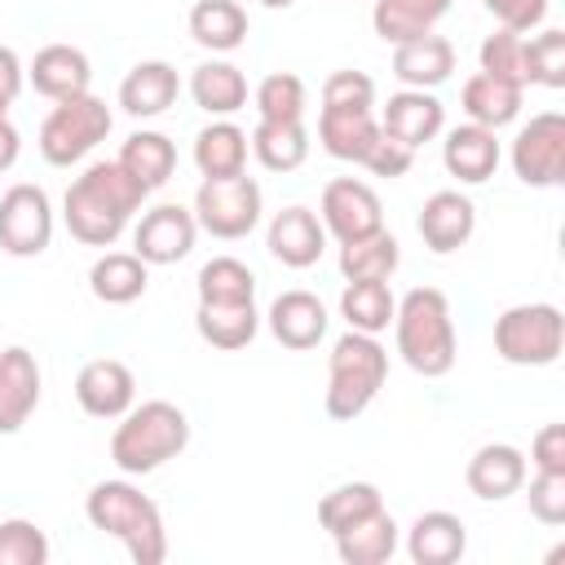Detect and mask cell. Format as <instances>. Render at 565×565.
Segmentation results:
<instances>
[{"label": "cell", "instance_id": "40", "mask_svg": "<svg viewBox=\"0 0 565 565\" xmlns=\"http://www.w3.org/2000/svg\"><path fill=\"white\" fill-rule=\"evenodd\" d=\"M256 274L234 256H212L199 269V300H252Z\"/></svg>", "mask_w": 565, "mask_h": 565}, {"label": "cell", "instance_id": "37", "mask_svg": "<svg viewBox=\"0 0 565 565\" xmlns=\"http://www.w3.org/2000/svg\"><path fill=\"white\" fill-rule=\"evenodd\" d=\"M397 260H402V252H397V238L388 230H375L366 238L340 243V274L349 282H358V278H384L388 282L393 269H397Z\"/></svg>", "mask_w": 565, "mask_h": 565}, {"label": "cell", "instance_id": "28", "mask_svg": "<svg viewBox=\"0 0 565 565\" xmlns=\"http://www.w3.org/2000/svg\"><path fill=\"white\" fill-rule=\"evenodd\" d=\"M146 282H150V269L137 252H106L88 269V287L102 305H132L146 296Z\"/></svg>", "mask_w": 565, "mask_h": 565}, {"label": "cell", "instance_id": "52", "mask_svg": "<svg viewBox=\"0 0 565 565\" xmlns=\"http://www.w3.org/2000/svg\"><path fill=\"white\" fill-rule=\"evenodd\" d=\"M9 102H13V97H4V93H0V119H9Z\"/></svg>", "mask_w": 565, "mask_h": 565}, {"label": "cell", "instance_id": "21", "mask_svg": "<svg viewBox=\"0 0 565 565\" xmlns=\"http://www.w3.org/2000/svg\"><path fill=\"white\" fill-rule=\"evenodd\" d=\"M31 84L35 93H44L49 102H66V97H79L88 93V79H93V66L88 57L75 49V44H44L35 57H31Z\"/></svg>", "mask_w": 565, "mask_h": 565}, {"label": "cell", "instance_id": "47", "mask_svg": "<svg viewBox=\"0 0 565 565\" xmlns=\"http://www.w3.org/2000/svg\"><path fill=\"white\" fill-rule=\"evenodd\" d=\"M411 163H415V150L380 132V141L371 146V154H366V163H362V168H371L375 177H388V181H393V177H406V172H411Z\"/></svg>", "mask_w": 565, "mask_h": 565}, {"label": "cell", "instance_id": "11", "mask_svg": "<svg viewBox=\"0 0 565 565\" xmlns=\"http://www.w3.org/2000/svg\"><path fill=\"white\" fill-rule=\"evenodd\" d=\"M194 234H199V221L190 207H177V203H159L150 207L137 230H132V252L146 260V265H177L194 252Z\"/></svg>", "mask_w": 565, "mask_h": 565}, {"label": "cell", "instance_id": "42", "mask_svg": "<svg viewBox=\"0 0 565 565\" xmlns=\"http://www.w3.org/2000/svg\"><path fill=\"white\" fill-rule=\"evenodd\" d=\"M256 110L260 119H300L305 115V79L291 71H274L256 84Z\"/></svg>", "mask_w": 565, "mask_h": 565}, {"label": "cell", "instance_id": "16", "mask_svg": "<svg viewBox=\"0 0 565 565\" xmlns=\"http://www.w3.org/2000/svg\"><path fill=\"white\" fill-rule=\"evenodd\" d=\"M441 128H446V110H441V102L428 88H402V93H393L388 106H384V119H380V132L393 137V141H402V146H411V150H419L424 141H433Z\"/></svg>", "mask_w": 565, "mask_h": 565}, {"label": "cell", "instance_id": "25", "mask_svg": "<svg viewBox=\"0 0 565 565\" xmlns=\"http://www.w3.org/2000/svg\"><path fill=\"white\" fill-rule=\"evenodd\" d=\"M177 93H181V79L168 62H137L119 84V106L132 119H154L177 102Z\"/></svg>", "mask_w": 565, "mask_h": 565}, {"label": "cell", "instance_id": "51", "mask_svg": "<svg viewBox=\"0 0 565 565\" xmlns=\"http://www.w3.org/2000/svg\"><path fill=\"white\" fill-rule=\"evenodd\" d=\"M260 4H265V9H291L296 0H260Z\"/></svg>", "mask_w": 565, "mask_h": 565}, {"label": "cell", "instance_id": "18", "mask_svg": "<svg viewBox=\"0 0 565 565\" xmlns=\"http://www.w3.org/2000/svg\"><path fill=\"white\" fill-rule=\"evenodd\" d=\"M441 163L455 181L463 185H481L494 177L499 168V141H494V128H481V124H459L446 132L441 141Z\"/></svg>", "mask_w": 565, "mask_h": 565}, {"label": "cell", "instance_id": "38", "mask_svg": "<svg viewBox=\"0 0 565 565\" xmlns=\"http://www.w3.org/2000/svg\"><path fill=\"white\" fill-rule=\"evenodd\" d=\"M380 508H384V499H380V490H375L371 481H344V486H335L331 494H322L318 521H322V530L335 539L340 530L358 525L362 516H371V512H380Z\"/></svg>", "mask_w": 565, "mask_h": 565}, {"label": "cell", "instance_id": "27", "mask_svg": "<svg viewBox=\"0 0 565 565\" xmlns=\"http://www.w3.org/2000/svg\"><path fill=\"white\" fill-rule=\"evenodd\" d=\"M450 13V0H375L371 26L384 44H406L415 35H428Z\"/></svg>", "mask_w": 565, "mask_h": 565}, {"label": "cell", "instance_id": "17", "mask_svg": "<svg viewBox=\"0 0 565 565\" xmlns=\"http://www.w3.org/2000/svg\"><path fill=\"white\" fill-rule=\"evenodd\" d=\"M265 247H269V256L282 260L287 269H309V265H318V256H322V247H327V230H322V221H318L309 207H282V212L269 221Z\"/></svg>", "mask_w": 565, "mask_h": 565}, {"label": "cell", "instance_id": "33", "mask_svg": "<svg viewBox=\"0 0 565 565\" xmlns=\"http://www.w3.org/2000/svg\"><path fill=\"white\" fill-rule=\"evenodd\" d=\"M252 154L269 172H291L309 154V132H305L300 119H260L252 128Z\"/></svg>", "mask_w": 565, "mask_h": 565}, {"label": "cell", "instance_id": "1", "mask_svg": "<svg viewBox=\"0 0 565 565\" xmlns=\"http://www.w3.org/2000/svg\"><path fill=\"white\" fill-rule=\"evenodd\" d=\"M150 190L119 163V159H106V163H88L84 177H75L66 185V199H62V221L66 230L88 243V247H110L128 216L141 207Z\"/></svg>", "mask_w": 565, "mask_h": 565}, {"label": "cell", "instance_id": "43", "mask_svg": "<svg viewBox=\"0 0 565 565\" xmlns=\"http://www.w3.org/2000/svg\"><path fill=\"white\" fill-rule=\"evenodd\" d=\"M49 561V539L35 521H0V565H44Z\"/></svg>", "mask_w": 565, "mask_h": 565}, {"label": "cell", "instance_id": "48", "mask_svg": "<svg viewBox=\"0 0 565 565\" xmlns=\"http://www.w3.org/2000/svg\"><path fill=\"white\" fill-rule=\"evenodd\" d=\"M530 459L539 472H565V424H543L530 441Z\"/></svg>", "mask_w": 565, "mask_h": 565}, {"label": "cell", "instance_id": "44", "mask_svg": "<svg viewBox=\"0 0 565 565\" xmlns=\"http://www.w3.org/2000/svg\"><path fill=\"white\" fill-rule=\"evenodd\" d=\"M327 110H371L375 106V79L362 71H331L322 84Z\"/></svg>", "mask_w": 565, "mask_h": 565}, {"label": "cell", "instance_id": "22", "mask_svg": "<svg viewBox=\"0 0 565 565\" xmlns=\"http://www.w3.org/2000/svg\"><path fill=\"white\" fill-rule=\"evenodd\" d=\"M269 331L282 349H313L327 335V309L313 291H282L269 305Z\"/></svg>", "mask_w": 565, "mask_h": 565}, {"label": "cell", "instance_id": "14", "mask_svg": "<svg viewBox=\"0 0 565 565\" xmlns=\"http://www.w3.org/2000/svg\"><path fill=\"white\" fill-rule=\"evenodd\" d=\"M415 230H419L428 252H437V256L459 252L472 238V230H477V207L459 190H437V194L424 199V207L415 216Z\"/></svg>", "mask_w": 565, "mask_h": 565}, {"label": "cell", "instance_id": "32", "mask_svg": "<svg viewBox=\"0 0 565 565\" xmlns=\"http://www.w3.org/2000/svg\"><path fill=\"white\" fill-rule=\"evenodd\" d=\"M190 97L207 115H234L247 106V79L230 62H203L190 75Z\"/></svg>", "mask_w": 565, "mask_h": 565}, {"label": "cell", "instance_id": "50", "mask_svg": "<svg viewBox=\"0 0 565 565\" xmlns=\"http://www.w3.org/2000/svg\"><path fill=\"white\" fill-rule=\"evenodd\" d=\"M18 150H22V137H18V128L9 124V119H0V172L18 159Z\"/></svg>", "mask_w": 565, "mask_h": 565}, {"label": "cell", "instance_id": "45", "mask_svg": "<svg viewBox=\"0 0 565 565\" xmlns=\"http://www.w3.org/2000/svg\"><path fill=\"white\" fill-rule=\"evenodd\" d=\"M530 516L543 525H565V472H534Z\"/></svg>", "mask_w": 565, "mask_h": 565}, {"label": "cell", "instance_id": "29", "mask_svg": "<svg viewBox=\"0 0 565 565\" xmlns=\"http://www.w3.org/2000/svg\"><path fill=\"white\" fill-rule=\"evenodd\" d=\"M521 93H525V88H516V84H508V79H494V75L477 71V75L463 84L459 102H463L468 124H481V128H494V132H499L503 124H512V119L521 115Z\"/></svg>", "mask_w": 565, "mask_h": 565}, {"label": "cell", "instance_id": "49", "mask_svg": "<svg viewBox=\"0 0 565 565\" xmlns=\"http://www.w3.org/2000/svg\"><path fill=\"white\" fill-rule=\"evenodd\" d=\"M18 88H22V62H18V53L9 44H0V93L18 97Z\"/></svg>", "mask_w": 565, "mask_h": 565}, {"label": "cell", "instance_id": "30", "mask_svg": "<svg viewBox=\"0 0 565 565\" xmlns=\"http://www.w3.org/2000/svg\"><path fill=\"white\" fill-rule=\"evenodd\" d=\"M335 552L344 565H384L397 552V521L380 508L371 516H362L358 525L335 534Z\"/></svg>", "mask_w": 565, "mask_h": 565}, {"label": "cell", "instance_id": "12", "mask_svg": "<svg viewBox=\"0 0 565 565\" xmlns=\"http://www.w3.org/2000/svg\"><path fill=\"white\" fill-rule=\"evenodd\" d=\"M322 230H331L340 243L384 230L380 194L366 181H353V177L327 181V190H322Z\"/></svg>", "mask_w": 565, "mask_h": 565}, {"label": "cell", "instance_id": "31", "mask_svg": "<svg viewBox=\"0 0 565 565\" xmlns=\"http://www.w3.org/2000/svg\"><path fill=\"white\" fill-rule=\"evenodd\" d=\"M190 35L212 53H230L247 40V13L238 0H199L190 9Z\"/></svg>", "mask_w": 565, "mask_h": 565}, {"label": "cell", "instance_id": "20", "mask_svg": "<svg viewBox=\"0 0 565 565\" xmlns=\"http://www.w3.org/2000/svg\"><path fill=\"white\" fill-rule=\"evenodd\" d=\"M455 71V44L446 35H415L406 44H393V75L406 84V88H437L446 84Z\"/></svg>", "mask_w": 565, "mask_h": 565}, {"label": "cell", "instance_id": "23", "mask_svg": "<svg viewBox=\"0 0 565 565\" xmlns=\"http://www.w3.org/2000/svg\"><path fill=\"white\" fill-rule=\"evenodd\" d=\"M194 327L212 349L234 353V349H247L256 340L260 313H256V300H199Z\"/></svg>", "mask_w": 565, "mask_h": 565}, {"label": "cell", "instance_id": "15", "mask_svg": "<svg viewBox=\"0 0 565 565\" xmlns=\"http://www.w3.org/2000/svg\"><path fill=\"white\" fill-rule=\"evenodd\" d=\"M40 406V362L31 349H0V433H18Z\"/></svg>", "mask_w": 565, "mask_h": 565}, {"label": "cell", "instance_id": "34", "mask_svg": "<svg viewBox=\"0 0 565 565\" xmlns=\"http://www.w3.org/2000/svg\"><path fill=\"white\" fill-rule=\"evenodd\" d=\"M194 163L203 177H234L243 172L247 163V132L230 119H216L207 124L199 137H194Z\"/></svg>", "mask_w": 565, "mask_h": 565}, {"label": "cell", "instance_id": "36", "mask_svg": "<svg viewBox=\"0 0 565 565\" xmlns=\"http://www.w3.org/2000/svg\"><path fill=\"white\" fill-rule=\"evenodd\" d=\"M119 163H124V168H128L146 190H159V185L177 172V146H172L163 132L141 128V132H132V137L124 141Z\"/></svg>", "mask_w": 565, "mask_h": 565}, {"label": "cell", "instance_id": "46", "mask_svg": "<svg viewBox=\"0 0 565 565\" xmlns=\"http://www.w3.org/2000/svg\"><path fill=\"white\" fill-rule=\"evenodd\" d=\"M481 4L494 13V22H499V26L521 31V35L547 18V0H481Z\"/></svg>", "mask_w": 565, "mask_h": 565}, {"label": "cell", "instance_id": "39", "mask_svg": "<svg viewBox=\"0 0 565 565\" xmlns=\"http://www.w3.org/2000/svg\"><path fill=\"white\" fill-rule=\"evenodd\" d=\"M477 57H481V71H486V75L508 79V84H516V88H530V75H525V40H521V31L499 26L494 35L481 40Z\"/></svg>", "mask_w": 565, "mask_h": 565}, {"label": "cell", "instance_id": "26", "mask_svg": "<svg viewBox=\"0 0 565 565\" xmlns=\"http://www.w3.org/2000/svg\"><path fill=\"white\" fill-rule=\"evenodd\" d=\"M318 141L331 159L344 163H366L371 146L380 141V124L371 119V110H327L318 115Z\"/></svg>", "mask_w": 565, "mask_h": 565}, {"label": "cell", "instance_id": "13", "mask_svg": "<svg viewBox=\"0 0 565 565\" xmlns=\"http://www.w3.org/2000/svg\"><path fill=\"white\" fill-rule=\"evenodd\" d=\"M137 397V380L119 358H93L75 375V402L93 419H119Z\"/></svg>", "mask_w": 565, "mask_h": 565}, {"label": "cell", "instance_id": "19", "mask_svg": "<svg viewBox=\"0 0 565 565\" xmlns=\"http://www.w3.org/2000/svg\"><path fill=\"white\" fill-rule=\"evenodd\" d=\"M463 481H468V490L477 499L499 503V499H508V494H516L525 486V455L516 446H508V441H490L468 459Z\"/></svg>", "mask_w": 565, "mask_h": 565}, {"label": "cell", "instance_id": "7", "mask_svg": "<svg viewBox=\"0 0 565 565\" xmlns=\"http://www.w3.org/2000/svg\"><path fill=\"white\" fill-rule=\"evenodd\" d=\"M110 132V110L102 97L93 93H79V97H66L57 102L44 124H40V154L53 163V168H71L79 163L97 141H106Z\"/></svg>", "mask_w": 565, "mask_h": 565}, {"label": "cell", "instance_id": "6", "mask_svg": "<svg viewBox=\"0 0 565 565\" xmlns=\"http://www.w3.org/2000/svg\"><path fill=\"white\" fill-rule=\"evenodd\" d=\"M565 349V318L556 305H512L494 318V353L512 366H552Z\"/></svg>", "mask_w": 565, "mask_h": 565}, {"label": "cell", "instance_id": "9", "mask_svg": "<svg viewBox=\"0 0 565 565\" xmlns=\"http://www.w3.org/2000/svg\"><path fill=\"white\" fill-rule=\"evenodd\" d=\"M512 172L534 190H547V185L565 181V115L543 110L516 132Z\"/></svg>", "mask_w": 565, "mask_h": 565}, {"label": "cell", "instance_id": "10", "mask_svg": "<svg viewBox=\"0 0 565 565\" xmlns=\"http://www.w3.org/2000/svg\"><path fill=\"white\" fill-rule=\"evenodd\" d=\"M53 243V207L40 185H9L0 194V247L9 256H40Z\"/></svg>", "mask_w": 565, "mask_h": 565}, {"label": "cell", "instance_id": "4", "mask_svg": "<svg viewBox=\"0 0 565 565\" xmlns=\"http://www.w3.org/2000/svg\"><path fill=\"white\" fill-rule=\"evenodd\" d=\"M119 419L124 424L110 437V459L128 477H146L190 446V419L172 402H141L128 406Z\"/></svg>", "mask_w": 565, "mask_h": 565}, {"label": "cell", "instance_id": "41", "mask_svg": "<svg viewBox=\"0 0 565 565\" xmlns=\"http://www.w3.org/2000/svg\"><path fill=\"white\" fill-rule=\"evenodd\" d=\"M525 75L543 88H565V31L547 26L543 35L525 40Z\"/></svg>", "mask_w": 565, "mask_h": 565}, {"label": "cell", "instance_id": "24", "mask_svg": "<svg viewBox=\"0 0 565 565\" xmlns=\"http://www.w3.org/2000/svg\"><path fill=\"white\" fill-rule=\"evenodd\" d=\"M468 547V530L455 512H419L411 534H406V552L415 565H455Z\"/></svg>", "mask_w": 565, "mask_h": 565}, {"label": "cell", "instance_id": "2", "mask_svg": "<svg viewBox=\"0 0 565 565\" xmlns=\"http://www.w3.org/2000/svg\"><path fill=\"white\" fill-rule=\"evenodd\" d=\"M393 331H397V353L415 375H424V380L450 375V366L459 358V340H455V322H450V300L437 287L406 291L393 313Z\"/></svg>", "mask_w": 565, "mask_h": 565}, {"label": "cell", "instance_id": "5", "mask_svg": "<svg viewBox=\"0 0 565 565\" xmlns=\"http://www.w3.org/2000/svg\"><path fill=\"white\" fill-rule=\"evenodd\" d=\"M388 380V353L366 331H344L331 344V375H327V415L358 419Z\"/></svg>", "mask_w": 565, "mask_h": 565}, {"label": "cell", "instance_id": "35", "mask_svg": "<svg viewBox=\"0 0 565 565\" xmlns=\"http://www.w3.org/2000/svg\"><path fill=\"white\" fill-rule=\"evenodd\" d=\"M340 313H344L349 331L380 335V331L393 322L397 300H393V291H388L384 278H358V282L344 287V296H340Z\"/></svg>", "mask_w": 565, "mask_h": 565}, {"label": "cell", "instance_id": "8", "mask_svg": "<svg viewBox=\"0 0 565 565\" xmlns=\"http://www.w3.org/2000/svg\"><path fill=\"white\" fill-rule=\"evenodd\" d=\"M194 221L212 238H247L260 221V185L247 172L203 177L194 194Z\"/></svg>", "mask_w": 565, "mask_h": 565}, {"label": "cell", "instance_id": "3", "mask_svg": "<svg viewBox=\"0 0 565 565\" xmlns=\"http://www.w3.org/2000/svg\"><path fill=\"white\" fill-rule=\"evenodd\" d=\"M84 512H88L93 530L115 534L137 565H159L168 556L163 516H159L154 499H146L137 486H128V481H97L88 490Z\"/></svg>", "mask_w": 565, "mask_h": 565}]
</instances>
